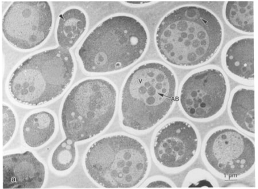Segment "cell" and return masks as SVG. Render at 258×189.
I'll return each instance as SVG.
<instances>
[{"label":"cell","mask_w":258,"mask_h":189,"mask_svg":"<svg viewBox=\"0 0 258 189\" xmlns=\"http://www.w3.org/2000/svg\"><path fill=\"white\" fill-rule=\"evenodd\" d=\"M202 153L208 169L222 179L244 177L255 167L254 142L234 128L223 126L212 130L203 141Z\"/></svg>","instance_id":"52a82bcc"},{"label":"cell","mask_w":258,"mask_h":189,"mask_svg":"<svg viewBox=\"0 0 258 189\" xmlns=\"http://www.w3.org/2000/svg\"><path fill=\"white\" fill-rule=\"evenodd\" d=\"M184 186L188 187H217V180L209 172L202 169H195L186 175Z\"/></svg>","instance_id":"ac0fdd59"},{"label":"cell","mask_w":258,"mask_h":189,"mask_svg":"<svg viewBox=\"0 0 258 189\" xmlns=\"http://www.w3.org/2000/svg\"><path fill=\"white\" fill-rule=\"evenodd\" d=\"M75 70L69 49L58 47L43 50L16 67L8 81V92L15 102L24 106H41L64 93Z\"/></svg>","instance_id":"5b68a950"},{"label":"cell","mask_w":258,"mask_h":189,"mask_svg":"<svg viewBox=\"0 0 258 189\" xmlns=\"http://www.w3.org/2000/svg\"><path fill=\"white\" fill-rule=\"evenodd\" d=\"M87 16L80 8H72L60 16L56 30L59 47L69 49L76 44L86 30Z\"/></svg>","instance_id":"9a60e30c"},{"label":"cell","mask_w":258,"mask_h":189,"mask_svg":"<svg viewBox=\"0 0 258 189\" xmlns=\"http://www.w3.org/2000/svg\"><path fill=\"white\" fill-rule=\"evenodd\" d=\"M231 118L240 131L255 136L254 88L238 86L232 91L229 102Z\"/></svg>","instance_id":"4fadbf2b"},{"label":"cell","mask_w":258,"mask_h":189,"mask_svg":"<svg viewBox=\"0 0 258 189\" xmlns=\"http://www.w3.org/2000/svg\"><path fill=\"white\" fill-rule=\"evenodd\" d=\"M201 139L195 125L183 119L169 120L156 130L152 140L154 161L168 173H177L198 156Z\"/></svg>","instance_id":"9c48e42d"},{"label":"cell","mask_w":258,"mask_h":189,"mask_svg":"<svg viewBox=\"0 0 258 189\" xmlns=\"http://www.w3.org/2000/svg\"><path fill=\"white\" fill-rule=\"evenodd\" d=\"M55 130L56 121L52 113L46 111L32 113L23 125L24 142L30 148H39L51 140Z\"/></svg>","instance_id":"5bb4252c"},{"label":"cell","mask_w":258,"mask_h":189,"mask_svg":"<svg viewBox=\"0 0 258 189\" xmlns=\"http://www.w3.org/2000/svg\"><path fill=\"white\" fill-rule=\"evenodd\" d=\"M127 3L133 4H144L152 3V2H127Z\"/></svg>","instance_id":"44dd1931"},{"label":"cell","mask_w":258,"mask_h":189,"mask_svg":"<svg viewBox=\"0 0 258 189\" xmlns=\"http://www.w3.org/2000/svg\"><path fill=\"white\" fill-rule=\"evenodd\" d=\"M53 25V13L47 2H15L2 22L4 37L17 49H34L46 40Z\"/></svg>","instance_id":"30bf717a"},{"label":"cell","mask_w":258,"mask_h":189,"mask_svg":"<svg viewBox=\"0 0 258 189\" xmlns=\"http://www.w3.org/2000/svg\"><path fill=\"white\" fill-rule=\"evenodd\" d=\"M45 168L31 151L3 156L4 188H40Z\"/></svg>","instance_id":"8fae6325"},{"label":"cell","mask_w":258,"mask_h":189,"mask_svg":"<svg viewBox=\"0 0 258 189\" xmlns=\"http://www.w3.org/2000/svg\"><path fill=\"white\" fill-rule=\"evenodd\" d=\"M223 38L222 24L213 12L201 6H185L162 19L155 41L166 62L180 68H194L215 56Z\"/></svg>","instance_id":"6da1fadb"},{"label":"cell","mask_w":258,"mask_h":189,"mask_svg":"<svg viewBox=\"0 0 258 189\" xmlns=\"http://www.w3.org/2000/svg\"><path fill=\"white\" fill-rule=\"evenodd\" d=\"M178 81L165 63H141L128 75L120 97V116L124 128L143 134L160 124L175 104Z\"/></svg>","instance_id":"7a4b0ae2"},{"label":"cell","mask_w":258,"mask_h":189,"mask_svg":"<svg viewBox=\"0 0 258 189\" xmlns=\"http://www.w3.org/2000/svg\"><path fill=\"white\" fill-rule=\"evenodd\" d=\"M222 62L226 72L236 81L246 85L254 82V39L242 37L224 49Z\"/></svg>","instance_id":"7c38bea8"},{"label":"cell","mask_w":258,"mask_h":189,"mask_svg":"<svg viewBox=\"0 0 258 189\" xmlns=\"http://www.w3.org/2000/svg\"><path fill=\"white\" fill-rule=\"evenodd\" d=\"M3 146L7 145L14 136L16 128V118L11 108L3 105Z\"/></svg>","instance_id":"d6986e66"},{"label":"cell","mask_w":258,"mask_h":189,"mask_svg":"<svg viewBox=\"0 0 258 189\" xmlns=\"http://www.w3.org/2000/svg\"><path fill=\"white\" fill-rule=\"evenodd\" d=\"M77 149L75 143L65 140L54 150L51 165L58 172H66L72 169L76 162Z\"/></svg>","instance_id":"e0dca14e"},{"label":"cell","mask_w":258,"mask_h":189,"mask_svg":"<svg viewBox=\"0 0 258 189\" xmlns=\"http://www.w3.org/2000/svg\"><path fill=\"white\" fill-rule=\"evenodd\" d=\"M144 188H175L176 184L171 180L164 176H155L146 180L143 184Z\"/></svg>","instance_id":"ffe728a7"},{"label":"cell","mask_w":258,"mask_h":189,"mask_svg":"<svg viewBox=\"0 0 258 189\" xmlns=\"http://www.w3.org/2000/svg\"><path fill=\"white\" fill-rule=\"evenodd\" d=\"M253 6V2H228L224 8V18L236 30L252 34L254 32Z\"/></svg>","instance_id":"2e32d148"},{"label":"cell","mask_w":258,"mask_h":189,"mask_svg":"<svg viewBox=\"0 0 258 189\" xmlns=\"http://www.w3.org/2000/svg\"><path fill=\"white\" fill-rule=\"evenodd\" d=\"M229 94L226 74L217 66H207L186 76L180 86L179 104L190 119L205 122L221 114Z\"/></svg>","instance_id":"ba28073f"},{"label":"cell","mask_w":258,"mask_h":189,"mask_svg":"<svg viewBox=\"0 0 258 189\" xmlns=\"http://www.w3.org/2000/svg\"><path fill=\"white\" fill-rule=\"evenodd\" d=\"M87 174L100 186L108 188H133L147 178L151 160L142 141L126 134L99 139L85 154Z\"/></svg>","instance_id":"277c9868"},{"label":"cell","mask_w":258,"mask_h":189,"mask_svg":"<svg viewBox=\"0 0 258 189\" xmlns=\"http://www.w3.org/2000/svg\"><path fill=\"white\" fill-rule=\"evenodd\" d=\"M149 36L140 20L129 15L111 17L99 24L78 50L86 73L102 74L128 68L147 51Z\"/></svg>","instance_id":"3957f363"},{"label":"cell","mask_w":258,"mask_h":189,"mask_svg":"<svg viewBox=\"0 0 258 189\" xmlns=\"http://www.w3.org/2000/svg\"><path fill=\"white\" fill-rule=\"evenodd\" d=\"M117 97L115 87L106 79H87L77 84L61 108L66 140L76 144L105 131L114 118Z\"/></svg>","instance_id":"8992f818"}]
</instances>
